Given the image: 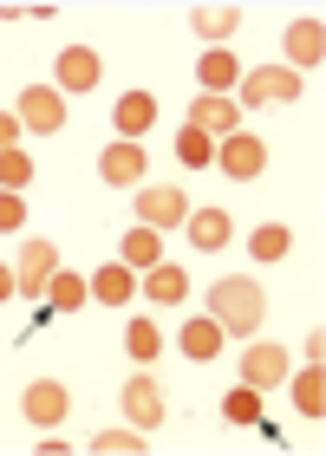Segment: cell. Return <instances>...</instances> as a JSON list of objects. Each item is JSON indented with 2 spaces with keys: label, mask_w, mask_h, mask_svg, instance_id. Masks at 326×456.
<instances>
[{
  "label": "cell",
  "mask_w": 326,
  "mask_h": 456,
  "mask_svg": "<svg viewBox=\"0 0 326 456\" xmlns=\"http://www.w3.org/2000/svg\"><path fill=\"white\" fill-rule=\"evenodd\" d=\"M320 59H326V27H320L314 13H300L294 27H288V72H314Z\"/></svg>",
  "instance_id": "obj_11"
},
{
  "label": "cell",
  "mask_w": 326,
  "mask_h": 456,
  "mask_svg": "<svg viewBox=\"0 0 326 456\" xmlns=\"http://www.w3.org/2000/svg\"><path fill=\"white\" fill-rule=\"evenodd\" d=\"M222 339H229V333H222V326H216L209 314L183 320V333H176V346L190 352V359H216V352H222Z\"/></svg>",
  "instance_id": "obj_20"
},
{
  "label": "cell",
  "mask_w": 326,
  "mask_h": 456,
  "mask_svg": "<svg viewBox=\"0 0 326 456\" xmlns=\"http://www.w3.org/2000/svg\"><path fill=\"white\" fill-rule=\"evenodd\" d=\"M86 300H92V281L72 274V267H53V281H46V306L53 314H78Z\"/></svg>",
  "instance_id": "obj_16"
},
{
  "label": "cell",
  "mask_w": 326,
  "mask_h": 456,
  "mask_svg": "<svg viewBox=\"0 0 326 456\" xmlns=\"http://www.w3.org/2000/svg\"><path fill=\"white\" fill-rule=\"evenodd\" d=\"M209 320L222 326V333H261V320H268V300H261V281H241V274H229V281H216L209 287Z\"/></svg>",
  "instance_id": "obj_1"
},
{
  "label": "cell",
  "mask_w": 326,
  "mask_h": 456,
  "mask_svg": "<svg viewBox=\"0 0 326 456\" xmlns=\"http://www.w3.org/2000/svg\"><path fill=\"white\" fill-rule=\"evenodd\" d=\"M235 105H249V111H261V105H294L300 98V72H288V66H261V72H241L235 78Z\"/></svg>",
  "instance_id": "obj_2"
},
{
  "label": "cell",
  "mask_w": 326,
  "mask_h": 456,
  "mask_svg": "<svg viewBox=\"0 0 326 456\" xmlns=\"http://www.w3.org/2000/svg\"><path fill=\"white\" fill-rule=\"evenodd\" d=\"M209 157H216V137H202L196 124H183L176 131V163L183 170H209Z\"/></svg>",
  "instance_id": "obj_25"
},
{
  "label": "cell",
  "mask_w": 326,
  "mask_h": 456,
  "mask_svg": "<svg viewBox=\"0 0 326 456\" xmlns=\"http://www.w3.org/2000/svg\"><path fill=\"white\" fill-rule=\"evenodd\" d=\"M294 404H300V418H320V411H326V371L307 359V371H300V379H294Z\"/></svg>",
  "instance_id": "obj_24"
},
{
  "label": "cell",
  "mask_w": 326,
  "mask_h": 456,
  "mask_svg": "<svg viewBox=\"0 0 326 456\" xmlns=\"http://www.w3.org/2000/svg\"><path fill=\"white\" fill-rule=\"evenodd\" d=\"M27 183H33V157L27 151H0V190H27Z\"/></svg>",
  "instance_id": "obj_29"
},
{
  "label": "cell",
  "mask_w": 326,
  "mask_h": 456,
  "mask_svg": "<svg viewBox=\"0 0 326 456\" xmlns=\"http://www.w3.org/2000/svg\"><path fill=\"white\" fill-rule=\"evenodd\" d=\"M111 124H118V137H125V143H137V137L157 124V98H151V92H125V98L111 105Z\"/></svg>",
  "instance_id": "obj_14"
},
{
  "label": "cell",
  "mask_w": 326,
  "mask_h": 456,
  "mask_svg": "<svg viewBox=\"0 0 326 456\" xmlns=\"http://www.w3.org/2000/svg\"><path fill=\"white\" fill-rule=\"evenodd\" d=\"M125 352H131L137 365H151L157 352H163V333H157V320H131V326H125Z\"/></svg>",
  "instance_id": "obj_26"
},
{
  "label": "cell",
  "mask_w": 326,
  "mask_h": 456,
  "mask_svg": "<svg viewBox=\"0 0 326 456\" xmlns=\"http://www.w3.org/2000/svg\"><path fill=\"white\" fill-rule=\"evenodd\" d=\"M137 287H144V294H151L157 306H183V300H190V274H183L176 261H157V267H144V281H137Z\"/></svg>",
  "instance_id": "obj_15"
},
{
  "label": "cell",
  "mask_w": 326,
  "mask_h": 456,
  "mask_svg": "<svg viewBox=\"0 0 326 456\" xmlns=\"http://www.w3.org/2000/svg\"><path fill=\"white\" fill-rule=\"evenodd\" d=\"M92 450H98V456H137V450H144V437H137V424H125V430H98Z\"/></svg>",
  "instance_id": "obj_28"
},
{
  "label": "cell",
  "mask_w": 326,
  "mask_h": 456,
  "mask_svg": "<svg viewBox=\"0 0 326 456\" xmlns=\"http://www.w3.org/2000/svg\"><path fill=\"white\" fill-rule=\"evenodd\" d=\"M53 267H59V255H53V241H20V261H13V281H20V294L27 300H46V281H53Z\"/></svg>",
  "instance_id": "obj_7"
},
{
  "label": "cell",
  "mask_w": 326,
  "mask_h": 456,
  "mask_svg": "<svg viewBox=\"0 0 326 456\" xmlns=\"http://www.w3.org/2000/svg\"><path fill=\"white\" fill-rule=\"evenodd\" d=\"M190 27L202 33V46H229L241 27V7H190Z\"/></svg>",
  "instance_id": "obj_17"
},
{
  "label": "cell",
  "mask_w": 326,
  "mask_h": 456,
  "mask_svg": "<svg viewBox=\"0 0 326 456\" xmlns=\"http://www.w3.org/2000/svg\"><path fill=\"white\" fill-rule=\"evenodd\" d=\"M98 176L111 183V190H137V176H151V157H144V143H105L98 151Z\"/></svg>",
  "instance_id": "obj_6"
},
{
  "label": "cell",
  "mask_w": 326,
  "mask_h": 456,
  "mask_svg": "<svg viewBox=\"0 0 326 456\" xmlns=\"http://www.w3.org/2000/svg\"><path fill=\"white\" fill-rule=\"evenodd\" d=\"M288 248H294V228H281V222H261L249 235V255L255 261H288Z\"/></svg>",
  "instance_id": "obj_22"
},
{
  "label": "cell",
  "mask_w": 326,
  "mask_h": 456,
  "mask_svg": "<svg viewBox=\"0 0 326 456\" xmlns=\"http://www.w3.org/2000/svg\"><path fill=\"white\" fill-rule=\"evenodd\" d=\"M118 398H125V424H137V430H157L163 424V391H157V379H144V371L125 379Z\"/></svg>",
  "instance_id": "obj_10"
},
{
  "label": "cell",
  "mask_w": 326,
  "mask_h": 456,
  "mask_svg": "<svg viewBox=\"0 0 326 456\" xmlns=\"http://www.w3.org/2000/svg\"><path fill=\"white\" fill-rule=\"evenodd\" d=\"M137 222L144 228H183L190 222V202H183V190H170V183H163V190H137Z\"/></svg>",
  "instance_id": "obj_8"
},
{
  "label": "cell",
  "mask_w": 326,
  "mask_h": 456,
  "mask_svg": "<svg viewBox=\"0 0 326 456\" xmlns=\"http://www.w3.org/2000/svg\"><path fill=\"white\" fill-rule=\"evenodd\" d=\"M196 78H202V92L229 98V92H235V78H241V66H235V53H229V46H209V53H202V66H196Z\"/></svg>",
  "instance_id": "obj_18"
},
{
  "label": "cell",
  "mask_w": 326,
  "mask_h": 456,
  "mask_svg": "<svg viewBox=\"0 0 326 456\" xmlns=\"http://www.w3.org/2000/svg\"><path fill=\"white\" fill-rule=\"evenodd\" d=\"M222 418H229V424H261V391L255 385H235L229 398H222Z\"/></svg>",
  "instance_id": "obj_27"
},
{
  "label": "cell",
  "mask_w": 326,
  "mask_h": 456,
  "mask_svg": "<svg viewBox=\"0 0 326 456\" xmlns=\"http://www.w3.org/2000/svg\"><path fill=\"white\" fill-rule=\"evenodd\" d=\"M0 151H20V118L0 111Z\"/></svg>",
  "instance_id": "obj_31"
},
{
  "label": "cell",
  "mask_w": 326,
  "mask_h": 456,
  "mask_svg": "<svg viewBox=\"0 0 326 456\" xmlns=\"http://www.w3.org/2000/svg\"><path fill=\"white\" fill-rule=\"evenodd\" d=\"M66 411H72V398H66V385H59V379H33L27 398H20V418H27L33 430H59V424H66Z\"/></svg>",
  "instance_id": "obj_5"
},
{
  "label": "cell",
  "mask_w": 326,
  "mask_h": 456,
  "mask_svg": "<svg viewBox=\"0 0 326 456\" xmlns=\"http://www.w3.org/2000/svg\"><path fill=\"white\" fill-rule=\"evenodd\" d=\"M241 385H255V391L288 385V352H281V346H268V339H255L249 352H241Z\"/></svg>",
  "instance_id": "obj_9"
},
{
  "label": "cell",
  "mask_w": 326,
  "mask_h": 456,
  "mask_svg": "<svg viewBox=\"0 0 326 456\" xmlns=\"http://www.w3.org/2000/svg\"><path fill=\"white\" fill-rule=\"evenodd\" d=\"M86 281H92V300H105V306H125V300L137 294V274H131L125 261H105V267L86 274Z\"/></svg>",
  "instance_id": "obj_19"
},
{
  "label": "cell",
  "mask_w": 326,
  "mask_h": 456,
  "mask_svg": "<svg viewBox=\"0 0 326 456\" xmlns=\"http://www.w3.org/2000/svg\"><path fill=\"white\" fill-rule=\"evenodd\" d=\"M98 72H105V66H98V53H92V46H66V53H59V66H53L59 92H92V86H98Z\"/></svg>",
  "instance_id": "obj_13"
},
{
  "label": "cell",
  "mask_w": 326,
  "mask_h": 456,
  "mask_svg": "<svg viewBox=\"0 0 326 456\" xmlns=\"http://www.w3.org/2000/svg\"><path fill=\"white\" fill-rule=\"evenodd\" d=\"M13 118H20V131H33V137L66 131V92H59V86H27L20 105H13Z\"/></svg>",
  "instance_id": "obj_3"
},
{
  "label": "cell",
  "mask_w": 326,
  "mask_h": 456,
  "mask_svg": "<svg viewBox=\"0 0 326 456\" xmlns=\"http://www.w3.org/2000/svg\"><path fill=\"white\" fill-rule=\"evenodd\" d=\"M216 170L235 176V183H255L261 170H268V143H261L255 131H229L216 143Z\"/></svg>",
  "instance_id": "obj_4"
},
{
  "label": "cell",
  "mask_w": 326,
  "mask_h": 456,
  "mask_svg": "<svg viewBox=\"0 0 326 456\" xmlns=\"http://www.w3.org/2000/svg\"><path fill=\"white\" fill-rule=\"evenodd\" d=\"M20 294V281H13V267H0V300H13Z\"/></svg>",
  "instance_id": "obj_32"
},
{
  "label": "cell",
  "mask_w": 326,
  "mask_h": 456,
  "mask_svg": "<svg viewBox=\"0 0 326 456\" xmlns=\"http://www.w3.org/2000/svg\"><path fill=\"white\" fill-rule=\"evenodd\" d=\"M190 124H196V131L202 137H229V131H241V105H235V98H216V92H202L196 98V105H190Z\"/></svg>",
  "instance_id": "obj_12"
},
{
  "label": "cell",
  "mask_w": 326,
  "mask_h": 456,
  "mask_svg": "<svg viewBox=\"0 0 326 456\" xmlns=\"http://www.w3.org/2000/svg\"><path fill=\"white\" fill-rule=\"evenodd\" d=\"M190 241L202 248V255H209V248H229V216L222 209H196L190 216Z\"/></svg>",
  "instance_id": "obj_23"
},
{
  "label": "cell",
  "mask_w": 326,
  "mask_h": 456,
  "mask_svg": "<svg viewBox=\"0 0 326 456\" xmlns=\"http://www.w3.org/2000/svg\"><path fill=\"white\" fill-rule=\"evenodd\" d=\"M13 228H27V202L13 190H0V235H13Z\"/></svg>",
  "instance_id": "obj_30"
},
{
  "label": "cell",
  "mask_w": 326,
  "mask_h": 456,
  "mask_svg": "<svg viewBox=\"0 0 326 456\" xmlns=\"http://www.w3.org/2000/svg\"><path fill=\"white\" fill-rule=\"evenodd\" d=\"M157 241H163L157 228H131V235L118 241V261H125L131 274H144V267H157V261H163V255H157Z\"/></svg>",
  "instance_id": "obj_21"
}]
</instances>
